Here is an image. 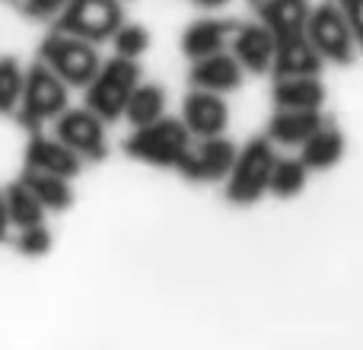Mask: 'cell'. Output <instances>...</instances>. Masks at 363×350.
<instances>
[{
    "label": "cell",
    "instance_id": "1",
    "mask_svg": "<svg viewBox=\"0 0 363 350\" xmlns=\"http://www.w3.org/2000/svg\"><path fill=\"white\" fill-rule=\"evenodd\" d=\"M194 134L188 131V125L182 118H163L140 125L131 131V137L125 140V153L131 159L150 166H163V169H179V163L185 159V153L191 150Z\"/></svg>",
    "mask_w": 363,
    "mask_h": 350
},
{
    "label": "cell",
    "instance_id": "2",
    "mask_svg": "<svg viewBox=\"0 0 363 350\" xmlns=\"http://www.w3.org/2000/svg\"><path fill=\"white\" fill-rule=\"evenodd\" d=\"M70 106V86L48 67L45 61H35L26 67L23 99L16 108V121L29 131H42L45 125H55V118Z\"/></svg>",
    "mask_w": 363,
    "mask_h": 350
},
{
    "label": "cell",
    "instance_id": "3",
    "mask_svg": "<svg viewBox=\"0 0 363 350\" xmlns=\"http://www.w3.org/2000/svg\"><path fill=\"white\" fill-rule=\"evenodd\" d=\"M38 61H45L70 89H86L89 80L99 74L102 57L96 42L80 35H70V32H48L38 45Z\"/></svg>",
    "mask_w": 363,
    "mask_h": 350
},
{
    "label": "cell",
    "instance_id": "4",
    "mask_svg": "<svg viewBox=\"0 0 363 350\" xmlns=\"http://www.w3.org/2000/svg\"><path fill=\"white\" fill-rule=\"evenodd\" d=\"M140 86V64L134 57H108L102 61L99 74L89 80V86L83 89L86 93V106L93 108L99 118L106 121H118L125 115L128 102H131L134 89Z\"/></svg>",
    "mask_w": 363,
    "mask_h": 350
},
{
    "label": "cell",
    "instance_id": "5",
    "mask_svg": "<svg viewBox=\"0 0 363 350\" xmlns=\"http://www.w3.org/2000/svg\"><path fill=\"white\" fill-rule=\"evenodd\" d=\"M277 153L271 137H255L236 153L230 175H226V201L230 204H255L264 191H271V172H274Z\"/></svg>",
    "mask_w": 363,
    "mask_h": 350
},
{
    "label": "cell",
    "instance_id": "6",
    "mask_svg": "<svg viewBox=\"0 0 363 350\" xmlns=\"http://www.w3.org/2000/svg\"><path fill=\"white\" fill-rule=\"evenodd\" d=\"M125 23V6L121 0H67L55 19V29L70 35L89 38V42H112L118 26Z\"/></svg>",
    "mask_w": 363,
    "mask_h": 350
},
{
    "label": "cell",
    "instance_id": "7",
    "mask_svg": "<svg viewBox=\"0 0 363 350\" xmlns=\"http://www.w3.org/2000/svg\"><path fill=\"white\" fill-rule=\"evenodd\" d=\"M309 38L319 48V55L335 64H351L360 48L338 0H325V4L313 6V13H309Z\"/></svg>",
    "mask_w": 363,
    "mask_h": 350
},
{
    "label": "cell",
    "instance_id": "8",
    "mask_svg": "<svg viewBox=\"0 0 363 350\" xmlns=\"http://www.w3.org/2000/svg\"><path fill=\"white\" fill-rule=\"evenodd\" d=\"M55 134L83 159V163H99L108 157V134L106 118L93 112L89 106L83 108H64L55 118Z\"/></svg>",
    "mask_w": 363,
    "mask_h": 350
},
{
    "label": "cell",
    "instance_id": "9",
    "mask_svg": "<svg viewBox=\"0 0 363 350\" xmlns=\"http://www.w3.org/2000/svg\"><path fill=\"white\" fill-rule=\"evenodd\" d=\"M236 144L226 140L223 134L217 137H194L191 150L185 153V159L179 163V175L198 185H211V181H226L233 163H236Z\"/></svg>",
    "mask_w": 363,
    "mask_h": 350
},
{
    "label": "cell",
    "instance_id": "10",
    "mask_svg": "<svg viewBox=\"0 0 363 350\" xmlns=\"http://www.w3.org/2000/svg\"><path fill=\"white\" fill-rule=\"evenodd\" d=\"M182 121L194 137H217L230 125V106H226L223 93L191 86V93L182 102Z\"/></svg>",
    "mask_w": 363,
    "mask_h": 350
},
{
    "label": "cell",
    "instance_id": "11",
    "mask_svg": "<svg viewBox=\"0 0 363 350\" xmlns=\"http://www.w3.org/2000/svg\"><path fill=\"white\" fill-rule=\"evenodd\" d=\"M230 48H233V55H236V61L242 64L249 74H271V67H274L277 42H274V32H271L262 19H258V23L236 26Z\"/></svg>",
    "mask_w": 363,
    "mask_h": 350
},
{
    "label": "cell",
    "instance_id": "12",
    "mask_svg": "<svg viewBox=\"0 0 363 350\" xmlns=\"http://www.w3.org/2000/svg\"><path fill=\"white\" fill-rule=\"evenodd\" d=\"M26 169H42V172L77 179L83 169V159L77 157L57 134L48 137L45 131H32L29 144H26Z\"/></svg>",
    "mask_w": 363,
    "mask_h": 350
},
{
    "label": "cell",
    "instance_id": "13",
    "mask_svg": "<svg viewBox=\"0 0 363 350\" xmlns=\"http://www.w3.org/2000/svg\"><path fill=\"white\" fill-rule=\"evenodd\" d=\"M242 74H245V67L236 61V55L223 48V51H213V55L191 61L188 80H191V86H198V89L233 93V89L242 86Z\"/></svg>",
    "mask_w": 363,
    "mask_h": 350
},
{
    "label": "cell",
    "instance_id": "14",
    "mask_svg": "<svg viewBox=\"0 0 363 350\" xmlns=\"http://www.w3.org/2000/svg\"><path fill=\"white\" fill-rule=\"evenodd\" d=\"M255 10L258 19L274 32V42H287L309 32V13H313L309 0H258Z\"/></svg>",
    "mask_w": 363,
    "mask_h": 350
},
{
    "label": "cell",
    "instance_id": "15",
    "mask_svg": "<svg viewBox=\"0 0 363 350\" xmlns=\"http://www.w3.org/2000/svg\"><path fill=\"white\" fill-rule=\"evenodd\" d=\"M322 125V108H277L271 115L268 137L281 147H303Z\"/></svg>",
    "mask_w": 363,
    "mask_h": 350
},
{
    "label": "cell",
    "instance_id": "16",
    "mask_svg": "<svg viewBox=\"0 0 363 350\" xmlns=\"http://www.w3.org/2000/svg\"><path fill=\"white\" fill-rule=\"evenodd\" d=\"M325 57L319 55V48L313 45V38L306 35H296L287 38V42H277L274 51V67L271 74L274 77H303V74H319Z\"/></svg>",
    "mask_w": 363,
    "mask_h": 350
},
{
    "label": "cell",
    "instance_id": "17",
    "mask_svg": "<svg viewBox=\"0 0 363 350\" xmlns=\"http://www.w3.org/2000/svg\"><path fill=\"white\" fill-rule=\"evenodd\" d=\"M236 26L239 23H230V19H198V23H191L182 32V51L191 61L213 55V51H223L233 42Z\"/></svg>",
    "mask_w": 363,
    "mask_h": 350
},
{
    "label": "cell",
    "instance_id": "18",
    "mask_svg": "<svg viewBox=\"0 0 363 350\" xmlns=\"http://www.w3.org/2000/svg\"><path fill=\"white\" fill-rule=\"evenodd\" d=\"M274 106L277 108H322L325 106V83L319 80V74L277 77Z\"/></svg>",
    "mask_w": 363,
    "mask_h": 350
},
{
    "label": "cell",
    "instance_id": "19",
    "mask_svg": "<svg viewBox=\"0 0 363 350\" xmlns=\"http://www.w3.org/2000/svg\"><path fill=\"white\" fill-rule=\"evenodd\" d=\"M19 179L32 188V194L42 201L48 213H64L70 204H74V188H70L67 175L42 172V169H26Z\"/></svg>",
    "mask_w": 363,
    "mask_h": 350
},
{
    "label": "cell",
    "instance_id": "20",
    "mask_svg": "<svg viewBox=\"0 0 363 350\" xmlns=\"http://www.w3.org/2000/svg\"><path fill=\"white\" fill-rule=\"evenodd\" d=\"M341 157H345V134L328 121L303 144V163L309 169H332Z\"/></svg>",
    "mask_w": 363,
    "mask_h": 350
},
{
    "label": "cell",
    "instance_id": "21",
    "mask_svg": "<svg viewBox=\"0 0 363 350\" xmlns=\"http://www.w3.org/2000/svg\"><path fill=\"white\" fill-rule=\"evenodd\" d=\"M6 194V207H10V220H13V230H23V226H35V223H45V204L32 194V188L26 185L23 179L10 181L4 188Z\"/></svg>",
    "mask_w": 363,
    "mask_h": 350
},
{
    "label": "cell",
    "instance_id": "22",
    "mask_svg": "<svg viewBox=\"0 0 363 350\" xmlns=\"http://www.w3.org/2000/svg\"><path fill=\"white\" fill-rule=\"evenodd\" d=\"M166 115V89L160 83H144L134 89L131 102L125 108V118L131 128H140V125H150V121L163 118Z\"/></svg>",
    "mask_w": 363,
    "mask_h": 350
},
{
    "label": "cell",
    "instance_id": "23",
    "mask_svg": "<svg viewBox=\"0 0 363 350\" xmlns=\"http://www.w3.org/2000/svg\"><path fill=\"white\" fill-rule=\"evenodd\" d=\"M309 179V166L303 163V157H277L274 172H271V194L277 198H294L306 188Z\"/></svg>",
    "mask_w": 363,
    "mask_h": 350
},
{
    "label": "cell",
    "instance_id": "24",
    "mask_svg": "<svg viewBox=\"0 0 363 350\" xmlns=\"http://www.w3.org/2000/svg\"><path fill=\"white\" fill-rule=\"evenodd\" d=\"M26 86V67L19 57L4 55L0 57V115H16L19 99H23Z\"/></svg>",
    "mask_w": 363,
    "mask_h": 350
},
{
    "label": "cell",
    "instance_id": "25",
    "mask_svg": "<svg viewBox=\"0 0 363 350\" xmlns=\"http://www.w3.org/2000/svg\"><path fill=\"white\" fill-rule=\"evenodd\" d=\"M112 45H115V55L138 61V57L150 48V29L140 23H121L118 32L112 35Z\"/></svg>",
    "mask_w": 363,
    "mask_h": 350
},
{
    "label": "cell",
    "instance_id": "26",
    "mask_svg": "<svg viewBox=\"0 0 363 350\" xmlns=\"http://www.w3.org/2000/svg\"><path fill=\"white\" fill-rule=\"evenodd\" d=\"M51 245H55V236H51V230L45 223L23 226V230H16V239H13V249H16L23 258H42V255H48Z\"/></svg>",
    "mask_w": 363,
    "mask_h": 350
},
{
    "label": "cell",
    "instance_id": "27",
    "mask_svg": "<svg viewBox=\"0 0 363 350\" xmlns=\"http://www.w3.org/2000/svg\"><path fill=\"white\" fill-rule=\"evenodd\" d=\"M19 13L29 19H38V23H48V19H57V13L67 6V0H16Z\"/></svg>",
    "mask_w": 363,
    "mask_h": 350
},
{
    "label": "cell",
    "instance_id": "28",
    "mask_svg": "<svg viewBox=\"0 0 363 350\" xmlns=\"http://www.w3.org/2000/svg\"><path fill=\"white\" fill-rule=\"evenodd\" d=\"M341 10H345L347 23H351L354 35H357V45L363 48V0H338Z\"/></svg>",
    "mask_w": 363,
    "mask_h": 350
},
{
    "label": "cell",
    "instance_id": "29",
    "mask_svg": "<svg viewBox=\"0 0 363 350\" xmlns=\"http://www.w3.org/2000/svg\"><path fill=\"white\" fill-rule=\"evenodd\" d=\"M10 230H13L10 207H6V194L0 191V242H6V239H10Z\"/></svg>",
    "mask_w": 363,
    "mask_h": 350
},
{
    "label": "cell",
    "instance_id": "30",
    "mask_svg": "<svg viewBox=\"0 0 363 350\" xmlns=\"http://www.w3.org/2000/svg\"><path fill=\"white\" fill-rule=\"evenodd\" d=\"M198 6H204V10H217V6H223V4H230V0H194Z\"/></svg>",
    "mask_w": 363,
    "mask_h": 350
},
{
    "label": "cell",
    "instance_id": "31",
    "mask_svg": "<svg viewBox=\"0 0 363 350\" xmlns=\"http://www.w3.org/2000/svg\"><path fill=\"white\" fill-rule=\"evenodd\" d=\"M252 4H258V0H252Z\"/></svg>",
    "mask_w": 363,
    "mask_h": 350
}]
</instances>
